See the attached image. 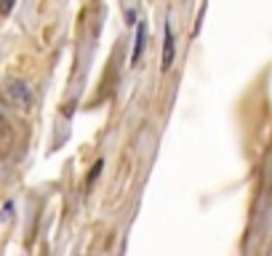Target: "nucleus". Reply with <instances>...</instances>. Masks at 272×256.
<instances>
[{
	"label": "nucleus",
	"instance_id": "nucleus-4",
	"mask_svg": "<svg viewBox=\"0 0 272 256\" xmlns=\"http://www.w3.org/2000/svg\"><path fill=\"white\" fill-rule=\"evenodd\" d=\"M14 3H16V0H0V14L8 16V14H11V8H14Z\"/></svg>",
	"mask_w": 272,
	"mask_h": 256
},
{
	"label": "nucleus",
	"instance_id": "nucleus-3",
	"mask_svg": "<svg viewBox=\"0 0 272 256\" xmlns=\"http://www.w3.org/2000/svg\"><path fill=\"white\" fill-rule=\"evenodd\" d=\"M144 40H147V30H144V24H139V30H136V43H134V56H131V61H134V64L139 61V56H141Z\"/></svg>",
	"mask_w": 272,
	"mask_h": 256
},
{
	"label": "nucleus",
	"instance_id": "nucleus-1",
	"mask_svg": "<svg viewBox=\"0 0 272 256\" xmlns=\"http://www.w3.org/2000/svg\"><path fill=\"white\" fill-rule=\"evenodd\" d=\"M8 99L14 101L16 107H21V110H27L30 107V91H27V85L21 80H14L8 83Z\"/></svg>",
	"mask_w": 272,
	"mask_h": 256
},
{
	"label": "nucleus",
	"instance_id": "nucleus-2",
	"mask_svg": "<svg viewBox=\"0 0 272 256\" xmlns=\"http://www.w3.org/2000/svg\"><path fill=\"white\" fill-rule=\"evenodd\" d=\"M166 40H163V61H160V67H163V72H168L171 70V64H174V32H171V27L166 24Z\"/></svg>",
	"mask_w": 272,
	"mask_h": 256
}]
</instances>
